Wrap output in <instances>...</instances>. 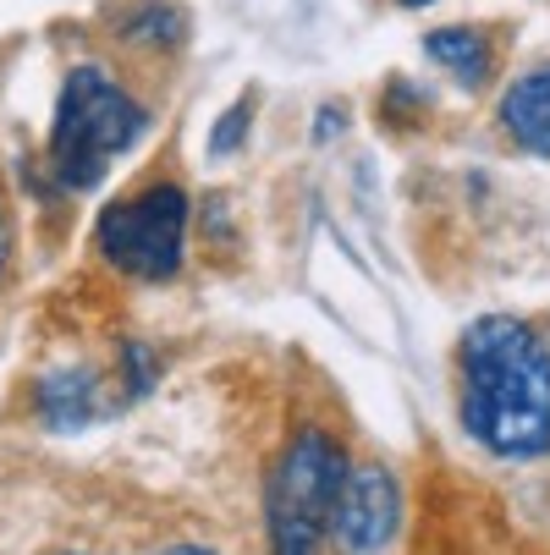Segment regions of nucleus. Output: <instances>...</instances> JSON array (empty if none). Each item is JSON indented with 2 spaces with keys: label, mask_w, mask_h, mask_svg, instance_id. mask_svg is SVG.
<instances>
[{
  "label": "nucleus",
  "mask_w": 550,
  "mask_h": 555,
  "mask_svg": "<svg viewBox=\"0 0 550 555\" xmlns=\"http://www.w3.org/2000/svg\"><path fill=\"white\" fill-rule=\"evenodd\" d=\"M402 522V490L391 479V467H347L342 473V490H336V506H331V528H336V544L347 555H380L391 544Z\"/></svg>",
  "instance_id": "39448f33"
},
{
  "label": "nucleus",
  "mask_w": 550,
  "mask_h": 555,
  "mask_svg": "<svg viewBox=\"0 0 550 555\" xmlns=\"http://www.w3.org/2000/svg\"><path fill=\"white\" fill-rule=\"evenodd\" d=\"M430 61H440L451 77H462L468 89H479L485 77H490V39L479 28H440L424 39Z\"/></svg>",
  "instance_id": "6e6552de"
},
{
  "label": "nucleus",
  "mask_w": 550,
  "mask_h": 555,
  "mask_svg": "<svg viewBox=\"0 0 550 555\" xmlns=\"http://www.w3.org/2000/svg\"><path fill=\"white\" fill-rule=\"evenodd\" d=\"M34 408L50 429H84L100 413V379L89 369H66V374H44Z\"/></svg>",
  "instance_id": "0eeeda50"
},
{
  "label": "nucleus",
  "mask_w": 550,
  "mask_h": 555,
  "mask_svg": "<svg viewBox=\"0 0 550 555\" xmlns=\"http://www.w3.org/2000/svg\"><path fill=\"white\" fill-rule=\"evenodd\" d=\"M182 248H188V193L177 182H154L100 215V254L138 281H171Z\"/></svg>",
  "instance_id": "20e7f679"
},
{
  "label": "nucleus",
  "mask_w": 550,
  "mask_h": 555,
  "mask_svg": "<svg viewBox=\"0 0 550 555\" xmlns=\"http://www.w3.org/2000/svg\"><path fill=\"white\" fill-rule=\"evenodd\" d=\"M127 39H143V44H182L188 39V17L177 7H138Z\"/></svg>",
  "instance_id": "1a4fd4ad"
},
{
  "label": "nucleus",
  "mask_w": 550,
  "mask_h": 555,
  "mask_svg": "<svg viewBox=\"0 0 550 555\" xmlns=\"http://www.w3.org/2000/svg\"><path fill=\"white\" fill-rule=\"evenodd\" d=\"M501 127L534 160H550V61L523 72L501 100Z\"/></svg>",
  "instance_id": "423d86ee"
},
{
  "label": "nucleus",
  "mask_w": 550,
  "mask_h": 555,
  "mask_svg": "<svg viewBox=\"0 0 550 555\" xmlns=\"http://www.w3.org/2000/svg\"><path fill=\"white\" fill-rule=\"evenodd\" d=\"M161 555H215V550H199V544H177V550H161Z\"/></svg>",
  "instance_id": "f8f14e48"
},
{
  "label": "nucleus",
  "mask_w": 550,
  "mask_h": 555,
  "mask_svg": "<svg viewBox=\"0 0 550 555\" xmlns=\"http://www.w3.org/2000/svg\"><path fill=\"white\" fill-rule=\"evenodd\" d=\"M243 138H248V105H231L226 121H220V132H215V143H209V154H231Z\"/></svg>",
  "instance_id": "9d476101"
},
{
  "label": "nucleus",
  "mask_w": 550,
  "mask_h": 555,
  "mask_svg": "<svg viewBox=\"0 0 550 555\" xmlns=\"http://www.w3.org/2000/svg\"><path fill=\"white\" fill-rule=\"evenodd\" d=\"M149 132V111L100 66L66 72V89L50 127V166L66 188H94L116 154Z\"/></svg>",
  "instance_id": "f03ea898"
},
{
  "label": "nucleus",
  "mask_w": 550,
  "mask_h": 555,
  "mask_svg": "<svg viewBox=\"0 0 550 555\" xmlns=\"http://www.w3.org/2000/svg\"><path fill=\"white\" fill-rule=\"evenodd\" d=\"M0 264H7V220H0Z\"/></svg>",
  "instance_id": "4468645a"
},
{
  "label": "nucleus",
  "mask_w": 550,
  "mask_h": 555,
  "mask_svg": "<svg viewBox=\"0 0 550 555\" xmlns=\"http://www.w3.org/2000/svg\"><path fill=\"white\" fill-rule=\"evenodd\" d=\"M347 456L325 429H297L292 446L281 451L270 490H265V517H270V555H320L331 533V506L342 490Z\"/></svg>",
  "instance_id": "7ed1b4c3"
},
{
  "label": "nucleus",
  "mask_w": 550,
  "mask_h": 555,
  "mask_svg": "<svg viewBox=\"0 0 550 555\" xmlns=\"http://www.w3.org/2000/svg\"><path fill=\"white\" fill-rule=\"evenodd\" d=\"M127 379H132V396H143V390L154 385V358H149V347H138V341H127Z\"/></svg>",
  "instance_id": "9b49d317"
},
{
  "label": "nucleus",
  "mask_w": 550,
  "mask_h": 555,
  "mask_svg": "<svg viewBox=\"0 0 550 555\" xmlns=\"http://www.w3.org/2000/svg\"><path fill=\"white\" fill-rule=\"evenodd\" d=\"M397 7H408V12H419V7H435V0H397Z\"/></svg>",
  "instance_id": "ddd939ff"
},
{
  "label": "nucleus",
  "mask_w": 550,
  "mask_h": 555,
  "mask_svg": "<svg viewBox=\"0 0 550 555\" xmlns=\"http://www.w3.org/2000/svg\"><path fill=\"white\" fill-rule=\"evenodd\" d=\"M462 424L496 456L550 451V347L534 325L485 313L462 331Z\"/></svg>",
  "instance_id": "f257e3e1"
}]
</instances>
